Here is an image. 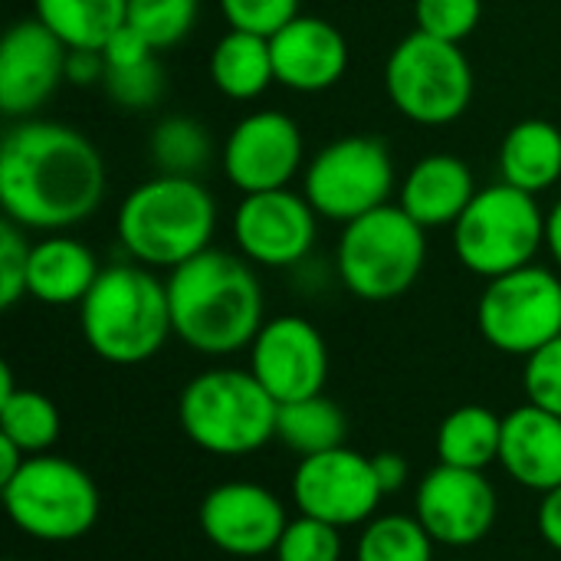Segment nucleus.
<instances>
[{
	"mask_svg": "<svg viewBox=\"0 0 561 561\" xmlns=\"http://www.w3.org/2000/svg\"><path fill=\"white\" fill-rule=\"evenodd\" d=\"M105 201V161L72 125L20 118L0 141L3 217L23 230L62 233Z\"/></svg>",
	"mask_w": 561,
	"mask_h": 561,
	"instance_id": "f257e3e1",
	"label": "nucleus"
},
{
	"mask_svg": "<svg viewBox=\"0 0 561 561\" xmlns=\"http://www.w3.org/2000/svg\"><path fill=\"white\" fill-rule=\"evenodd\" d=\"M174 335L201 355L250 348L263 329V289L247 256L204 250L168 276Z\"/></svg>",
	"mask_w": 561,
	"mask_h": 561,
	"instance_id": "f03ea898",
	"label": "nucleus"
},
{
	"mask_svg": "<svg viewBox=\"0 0 561 561\" xmlns=\"http://www.w3.org/2000/svg\"><path fill=\"white\" fill-rule=\"evenodd\" d=\"M217 201L197 178L154 174L118 207L115 233L125 253L148 270H178L210 250Z\"/></svg>",
	"mask_w": 561,
	"mask_h": 561,
	"instance_id": "7ed1b4c3",
	"label": "nucleus"
},
{
	"mask_svg": "<svg viewBox=\"0 0 561 561\" xmlns=\"http://www.w3.org/2000/svg\"><path fill=\"white\" fill-rule=\"evenodd\" d=\"M85 345L108 365H141L174 335L168 283L141 263L105 266L79 302Z\"/></svg>",
	"mask_w": 561,
	"mask_h": 561,
	"instance_id": "20e7f679",
	"label": "nucleus"
},
{
	"mask_svg": "<svg viewBox=\"0 0 561 561\" xmlns=\"http://www.w3.org/2000/svg\"><path fill=\"white\" fill-rule=\"evenodd\" d=\"M276 398L247 368H210L187 381L178 421L187 440L217 457H247L276 440Z\"/></svg>",
	"mask_w": 561,
	"mask_h": 561,
	"instance_id": "39448f33",
	"label": "nucleus"
},
{
	"mask_svg": "<svg viewBox=\"0 0 561 561\" xmlns=\"http://www.w3.org/2000/svg\"><path fill=\"white\" fill-rule=\"evenodd\" d=\"M335 260L352 296L365 302H391L417 283L427 260V237L401 204H385L345 224Z\"/></svg>",
	"mask_w": 561,
	"mask_h": 561,
	"instance_id": "423d86ee",
	"label": "nucleus"
},
{
	"mask_svg": "<svg viewBox=\"0 0 561 561\" xmlns=\"http://www.w3.org/2000/svg\"><path fill=\"white\" fill-rule=\"evenodd\" d=\"M546 243V214L536 194L513 184L480 187L454 224V253L473 276L496 279L523 270Z\"/></svg>",
	"mask_w": 561,
	"mask_h": 561,
	"instance_id": "0eeeda50",
	"label": "nucleus"
},
{
	"mask_svg": "<svg viewBox=\"0 0 561 561\" xmlns=\"http://www.w3.org/2000/svg\"><path fill=\"white\" fill-rule=\"evenodd\" d=\"M385 89L414 125H450L473 102V66L460 43L414 30L385 62Z\"/></svg>",
	"mask_w": 561,
	"mask_h": 561,
	"instance_id": "6e6552de",
	"label": "nucleus"
},
{
	"mask_svg": "<svg viewBox=\"0 0 561 561\" xmlns=\"http://www.w3.org/2000/svg\"><path fill=\"white\" fill-rule=\"evenodd\" d=\"M0 490L10 523L39 542H76L99 519L92 477L66 457H30Z\"/></svg>",
	"mask_w": 561,
	"mask_h": 561,
	"instance_id": "1a4fd4ad",
	"label": "nucleus"
},
{
	"mask_svg": "<svg viewBox=\"0 0 561 561\" xmlns=\"http://www.w3.org/2000/svg\"><path fill=\"white\" fill-rule=\"evenodd\" d=\"M394 191V161L385 141L348 135L325 145L306 168L302 194L319 217L352 224L388 204Z\"/></svg>",
	"mask_w": 561,
	"mask_h": 561,
	"instance_id": "9d476101",
	"label": "nucleus"
},
{
	"mask_svg": "<svg viewBox=\"0 0 561 561\" xmlns=\"http://www.w3.org/2000/svg\"><path fill=\"white\" fill-rule=\"evenodd\" d=\"M477 322L496 352L529 358L561 335V279L536 263L486 279Z\"/></svg>",
	"mask_w": 561,
	"mask_h": 561,
	"instance_id": "9b49d317",
	"label": "nucleus"
},
{
	"mask_svg": "<svg viewBox=\"0 0 561 561\" xmlns=\"http://www.w3.org/2000/svg\"><path fill=\"white\" fill-rule=\"evenodd\" d=\"M381 500L385 493L378 486L371 457L352 447L302 457L293 473V503L299 516L322 519L335 529L371 523Z\"/></svg>",
	"mask_w": 561,
	"mask_h": 561,
	"instance_id": "f8f14e48",
	"label": "nucleus"
},
{
	"mask_svg": "<svg viewBox=\"0 0 561 561\" xmlns=\"http://www.w3.org/2000/svg\"><path fill=\"white\" fill-rule=\"evenodd\" d=\"M306 158V141L286 112L263 108L240 118L220 151V168L227 181L243 194L289 187Z\"/></svg>",
	"mask_w": 561,
	"mask_h": 561,
	"instance_id": "ddd939ff",
	"label": "nucleus"
},
{
	"mask_svg": "<svg viewBox=\"0 0 561 561\" xmlns=\"http://www.w3.org/2000/svg\"><path fill=\"white\" fill-rule=\"evenodd\" d=\"M414 516L437 546L470 549L483 542L500 513V500L483 470L437 463L417 486Z\"/></svg>",
	"mask_w": 561,
	"mask_h": 561,
	"instance_id": "4468645a",
	"label": "nucleus"
},
{
	"mask_svg": "<svg viewBox=\"0 0 561 561\" xmlns=\"http://www.w3.org/2000/svg\"><path fill=\"white\" fill-rule=\"evenodd\" d=\"M316 220L319 214L306 194L289 187L260 191L243 194L233 214V237L240 256L266 270H283L309 256L316 243Z\"/></svg>",
	"mask_w": 561,
	"mask_h": 561,
	"instance_id": "2eb2a0df",
	"label": "nucleus"
},
{
	"mask_svg": "<svg viewBox=\"0 0 561 561\" xmlns=\"http://www.w3.org/2000/svg\"><path fill=\"white\" fill-rule=\"evenodd\" d=\"M250 371L276 404L322 394L329 378L325 339L302 316H276L263 322L250 345Z\"/></svg>",
	"mask_w": 561,
	"mask_h": 561,
	"instance_id": "dca6fc26",
	"label": "nucleus"
},
{
	"mask_svg": "<svg viewBox=\"0 0 561 561\" xmlns=\"http://www.w3.org/2000/svg\"><path fill=\"white\" fill-rule=\"evenodd\" d=\"M197 523L204 539L233 559H260L276 552L289 526L276 493L250 480H230L214 486L201 500Z\"/></svg>",
	"mask_w": 561,
	"mask_h": 561,
	"instance_id": "f3484780",
	"label": "nucleus"
},
{
	"mask_svg": "<svg viewBox=\"0 0 561 561\" xmlns=\"http://www.w3.org/2000/svg\"><path fill=\"white\" fill-rule=\"evenodd\" d=\"M69 46L36 16L16 20L0 43V108L7 118H30L66 82Z\"/></svg>",
	"mask_w": 561,
	"mask_h": 561,
	"instance_id": "a211bd4d",
	"label": "nucleus"
},
{
	"mask_svg": "<svg viewBox=\"0 0 561 561\" xmlns=\"http://www.w3.org/2000/svg\"><path fill=\"white\" fill-rule=\"evenodd\" d=\"M276 82L293 92H325L348 69V43L342 30L322 16L299 13L270 36Z\"/></svg>",
	"mask_w": 561,
	"mask_h": 561,
	"instance_id": "6ab92c4d",
	"label": "nucleus"
},
{
	"mask_svg": "<svg viewBox=\"0 0 561 561\" xmlns=\"http://www.w3.org/2000/svg\"><path fill=\"white\" fill-rule=\"evenodd\" d=\"M503 470L533 493H552L561 486V417L536 404L516 408L503 417L500 444Z\"/></svg>",
	"mask_w": 561,
	"mask_h": 561,
	"instance_id": "aec40b11",
	"label": "nucleus"
},
{
	"mask_svg": "<svg viewBox=\"0 0 561 561\" xmlns=\"http://www.w3.org/2000/svg\"><path fill=\"white\" fill-rule=\"evenodd\" d=\"M477 181L473 171L463 158L457 154H427L421 158L408 178L401 181V210L417 220L424 230L431 227H454L460 214L470 207L477 197Z\"/></svg>",
	"mask_w": 561,
	"mask_h": 561,
	"instance_id": "412c9836",
	"label": "nucleus"
},
{
	"mask_svg": "<svg viewBox=\"0 0 561 561\" xmlns=\"http://www.w3.org/2000/svg\"><path fill=\"white\" fill-rule=\"evenodd\" d=\"M95 253L66 233H49L30 250L26 296L43 306H79L99 279Z\"/></svg>",
	"mask_w": 561,
	"mask_h": 561,
	"instance_id": "4be33fe9",
	"label": "nucleus"
},
{
	"mask_svg": "<svg viewBox=\"0 0 561 561\" xmlns=\"http://www.w3.org/2000/svg\"><path fill=\"white\" fill-rule=\"evenodd\" d=\"M500 174L506 184L542 194L561 178V128L549 118L516 122L500 145Z\"/></svg>",
	"mask_w": 561,
	"mask_h": 561,
	"instance_id": "5701e85b",
	"label": "nucleus"
},
{
	"mask_svg": "<svg viewBox=\"0 0 561 561\" xmlns=\"http://www.w3.org/2000/svg\"><path fill=\"white\" fill-rule=\"evenodd\" d=\"M210 79L217 92L233 102H250L263 95L276 82L270 36L227 30L210 53Z\"/></svg>",
	"mask_w": 561,
	"mask_h": 561,
	"instance_id": "b1692460",
	"label": "nucleus"
},
{
	"mask_svg": "<svg viewBox=\"0 0 561 561\" xmlns=\"http://www.w3.org/2000/svg\"><path fill=\"white\" fill-rule=\"evenodd\" d=\"M36 20L69 49H105L128 23V0H33Z\"/></svg>",
	"mask_w": 561,
	"mask_h": 561,
	"instance_id": "393cba45",
	"label": "nucleus"
},
{
	"mask_svg": "<svg viewBox=\"0 0 561 561\" xmlns=\"http://www.w3.org/2000/svg\"><path fill=\"white\" fill-rule=\"evenodd\" d=\"M503 444V417H496L483 404H463L450 411L437 427V460L463 470H486L500 460Z\"/></svg>",
	"mask_w": 561,
	"mask_h": 561,
	"instance_id": "a878e982",
	"label": "nucleus"
},
{
	"mask_svg": "<svg viewBox=\"0 0 561 561\" xmlns=\"http://www.w3.org/2000/svg\"><path fill=\"white\" fill-rule=\"evenodd\" d=\"M345 434H348V421L342 408L325 394L279 404L276 440L299 457H316V454L345 447Z\"/></svg>",
	"mask_w": 561,
	"mask_h": 561,
	"instance_id": "bb28decb",
	"label": "nucleus"
},
{
	"mask_svg": "<svg viewBox=\"0 0 561 561\" xmlns=\"http://www.w3.org/2000/svg\"><path fill=\"white\" fill-rule=\"evenodd\" d=\"M148 154H151L158 174L197 178L214 154V141H210V131L197 118L168 115L151 128Z\"/></svg>",
	"mask_w": 561,
	"mask_h": 561,
	"instance_id": "cd10ccee",
	"label": "nucleus"
},
{
	"mask_svg": "<svg viewBox=\"0 0 561 561\" xmlns=\"http://www.w3.org/2000/svg\"><path fill=\"white\" fill-rule=\"evenodd\" d=\"M59 408L46 394L16 388L0 398V437L13 440L26 457L46 454L59 440Z\"/></svg>",
	"mask_w": 561,
	"mask_h": 561,
	"instance_id": "c85d7f7f",
	"label": "nucleus"
},
{
	"mask_svg": "<svg viewBox=\"0 0 561 561\" xmlns=\"http://www.w3.org/2000/svg\"><path fill=\"white\" fill-rule=\"evenodd\" d=\"M355 561H434V539L417 516H375L358 536Z\"/></svg>",
	"mask_w": 561,
	"mask_h": 561,
	"instance_id": "c756f323",
	"label": "nucleus"
},
{
	"mask_svg": "<svg viewBox=\"0 0 561 561\" xmlns=\"http://www.w3.org/2000/svg\"><path fill=\"white\" fill-rule=\"evenodd\" d=\"M201 0H128V26H135L158 53L178 46L197 23Z\"/></svg>",
	"mask_w": 561,
	"mask_h": 561,
	"instance_id": "7c9ffc66",
	"label": "nucleus"
},
{
	"mask_svg": "<svg viewBox=\"0 0 561 561\" xmlns=\"http://www.w3.org/2000/svg\"><path fill=\"white\" fill-rule=\"evenodd\" d=\"M102 85H105V92H108V99L115 105L141 112V108H151L161 99L164 72H161L158 56H148L141 62H131V66H105Z\"/></svg>",
	"mask_w": 561,
	"mask_h": 561,
	"instance_id": "2f4dec72",
	"label": "nucleus"
},
{
	"mask_svg": "<svg viewBox=\"0 0 561 561\" xmlns=\"http://www.w3.org/2000/svg\"><path fill=\"white\" fill-rule=\"evenodd\" d=\"M342 529L312 516H299L289 519L273 556L276 561H342Z\"/></svg>",
	"mask_w": 561,
	"mask_h": 561,
	"instance_id": "473e14b6",
	"label": "nucleus"
},
{
	"mask_svg": "<svg viewBox=\"0 0 561 561\" xmlns=\"http://www.w3.org/2000/svg\"><path fill=\"white\" fill-rule=\"evenodd\" d=\"M483 16V0H414L417 30L447 43H463Z\"/></svg>",
	"mask_w": 561,
	"mask_h": 561,
	"instance_id": "72a5a7b5",
	"label": "nucleus"
},
{
	"mask_svg": "<svg viewBox=\"0 0 561 561\" xmlns=\"http://www.w3.org/2000/svg\"><path fill=\"white\" fill-rule=\"evenodd\" d=\"M523 388L529 404L561 417V335L526 358Z\"/></svg>",
	"mask_w": 561,
	"mask_h": 561,
	"instance_id": "f704fd0d",
	"label": "nucleus"
},
{
	"mask_svg": "<svg viewBox=\"0 0 561 561\" xmlns=\"http://www.w3.org/2000/svg\"><path fill=\"white\" fill-rule=\"evenodd\" d=\"M30 250L26 230L3 217L0 224V306L13 309L26 296V270H30Z\"/></svg>",
	"mask_w": 561,
	"mask_h": 561,
	"instance_id": "c9c22d12",
	"label": "nucleus"
},
{
	"mask_svg": "<svg viewBox=\"0 0 561 561\" xmlns=\"http://www.w3.org/2000/svg\"><path fill=\"white\" fill-rule=\"evenodd\" d=\"M220 13L230 30L273 36L299 16V0H220Z\"/></svg>",
	"mask_w": 561,
	"mask_h": 561,
	"instance_id": "e433bc0d",
	"label": "nucleus"
},
{
	"mask_svg": "<svg viewBox=\"0 0 561 561\" xmlns=\"http://www.w3.org/2000/svg\"><path fill=\"white\" fill-rule=\"evenodd\" d=\"M105 56V66H131V62H141L148 56H158V49L135 30V26H122L102 49Z\"/></svg>",
	"mask_w": 561,
	"mask_h": 561,
	"instance_id": "4c0bfd02",
	"label": "nucleus"
},
{
	"mask_svg": "<svg viewBox=\"0 0 561 561\" xmlns=\"http://www.w3.org/2000/svg\"><path fill=\"white\" fill-rule=\"evenodd\" d=\"M105 79V56L99 49H69L66 56V82L95 85Z\"/></svg>",
	"mask_w": 561,
	"mask_h": 561,
	"instance_id": "58836bf2",
	"label": "nucleus"
},
{
	"mask_svg": "<svg viewBox=\"0 0 561 561\" xmlns=\"http://www.w3.org/2000/svg\"><path fill=\"white\" fill-rule=\"evenodd\" d=\"M371 467H375V477H378V486H381V493H385V496L401 493V490L408 486V480H411V467H408V460H404L401 454H394V450H381V454H375V457H371Z\"/></svg>",
	"mask_w": 561,
	"mask_h": 561,
	"instance_id": "ea45409f",
	"label": "nucleus"
},
{
	"mask_svg": "<svg viewBox=\"0 0 561 561\" xmlns=\"http://www.w3.org/2000/svg\"><path fill=\"white\" fill-rule=\"evenodd\" d=\"M539 536L549 549H556L561 556V486L546 493L539 503Z\"/></svg>",
	"mask_w": 561,
	"mask_h": 561,
	"instance_id": "a19ab883",
	"label": "nucleus"
},
{
	"mask_svg": "<svg viewBox=\"0 0 561 561\" xmlns=\"http://www.w3.org/2000/svg\"><path fill=\"white\" fill-rule=\"evenodd\" d=\"M26 460H30V457H26V454H23V450H20L13 440L0 437V486H3L7 480H13Z\"/></svg>",
	"mask_w": 561,
	"mask_h": 561,
	"instance_id": "79ce46f5",
	"label": "nucleus"
},
{
	"mask_svg": "<svg viewBox=\"0 0 561 561\" xmlns=\"http://www.w3.org/2000/svg\"><path fill=\"white\" fill-rule=\"evenodd\" d=\"M546 247H549L556 266L561 270V201L546 214Z\"/></svg>",
	"mask_w": 561,
	"mask_h": 561,
	"instance_id": "37998d69",
	"label": "nucleus"
},
{
	"mask_svg": "<svg viewBox=\"0 0 561 561\" xmlns=\"http://www.w3.org/2000/svg\"><path fill=\"white\" fill-rule=\"evenodd\" d=\"M10 561H16V559H10Z\"/></svg>",
	"mask_w": 561,
	"mask_h": 561,
	"instance_id": "c03bdc74",
	"label": "nucleus"
}]
</instances>
